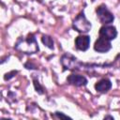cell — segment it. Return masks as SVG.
Wrapping results in <instances>:
<instances>
[{
	"label": "cell",
	"instance_id": "cell-1",
	"mask_svg": "<svg viewBox=\"0 0 120 120\" xmlns=\"http://www.w3.org/2000/svg\"><path fill=\"white\" fill-rule=\"evenodd\" d=\"M15 48L24 53H35L38 51V46L33 34H29L25 38H20L17 41Z\"/></svg>",
	"mask_w": 120,
	"mask_h": 120
},
{
	"label": "cell",
	"instance_id": "cell-2",
	"mask_svg": "<svg viewBox=\"0 0 120 120\" xmlns=\"http://www.w3.org/2000/svg\"><path fill=\"white\" fill-rule=\"evenodd\" d=\"M73 28L78 32L87 33L91 29V23L85 18L83 12H81L73 22Z\"/></svg>",
	"mask_w": 120,
	"mask_h": 120
},
{
	"label": "cell",
	"instance_id": "cell-3",
	"mask_svg": "<svg viewBox=\"0 0 120 120\" xmlns=\"http://www.w3.org/2000/svg\"><path fill=\"white\" fill-rule=\"evenodd\" d=\"M97 11V14H98V17L99 19V21L104 23V24H108V23H111L112 22L114 17L113 15L108 10L107 7L105 5H100L96 9Z\"/></svg>",
	"mask_w": 120,
	"mask_h": 120
},
{
	"label": "cell",
	"instance_id": "cell-4",
	"mask_svg": "<svg viewBox=\"0 0 120 120\" xmlns=\"http://www.w3.org/2000/svg\"><path fill=\"white\" fill-rule=\"evenodd\" d=\"M111 48H112V44H111L110 40L103 37H100V36L96 40L95 45H94L95 51H97L98 52H106L109 50H111Z\"/></svg>",
	"mask_w": 120,
	"mask_h": 120
},
{
	"label": "cell",
	"instance_id": "cell-5",
	"mask_svg": "<svg viewBox=\"0 0 120 120\" xmlns=\"http://www.w3.org/2000/svg\"><path fill=\"white\" fill-rule=\"evenodd\" d=\"M99 36L103 37V38H105L109 40H112V39L115 38L116 36H117L116 28L114 26H111V25L102 26L99 30Z\"/></svg>",
	"mask_w": 120,
	"mask_h": 120
},
{
	"label": "cell",
	"instance_id": "cell-6",
	"mask_svg": "<svg viewBox=\"0 0 120 120\" xmlns=\"http://www.w3.org/2000/svg\"><path fill=\"white\" fill-rule=\"evenodd\" d=\"M90 44V37L89 36H79L75 39L76 48L80 51H86L89 48Z\"/></svg>",
	"mask_w": 120,
	"mask_h": 120
},
{
	"label": "cell",
	"instance_id": "cell-7",
	"mask_svg": "<svg viewBox=\"0 0 120 120\" xmlns=\"http://www.w3.org/2000/svg\"><path fill=\"white\" fill-rule=\"evenodd\" d=\"M61 63L65 67V68H68V69L78 68L77 59L75 57H73L72 55H70V54H65V55H63V57L61 59Z\"/></svg>",
	"mask_w": 120,
	"mask_h": 120
},
{
	"label": "cell",
	"instance_id": "cell-8",
	"mask_svg": "<svg viewBox=\"0 0 120 120\" xmlns=\"http://www.w3.org/2000/svg\"><path fill=\"white\" fill-rule=\"evenodd\" d=\"M68 82L75 86H84L87 83V80L84 76L79 74H71L68 77Z\"/></svg>",
	"mask_w": 120,
	"mask_h": 120
},
{
	"label": "cell",
	"instance_id": "cell-9",
	"mask_svg": "<svg viewBox=\"0 0 120 120\" xmlns=\"http://www.w3.org/2000/svg\"><path fill=\"white\" fill-rule=\"evenodd\" d=\"M111 87H112V82H111V81L108 80V79H102V80H100L98 82H97L96 85H95L96 90H97L98 92H99V93H105V92H107Z\"/></svg>",
	"mask_w": 120,
	"mask_h": 120
},
{
	"label": "cell",
	"instance_id": "cell-10",
	"mask_svg": "<svg viewBox=\"0 0 120 120\" xmlns=\"http://www.w3.org/2000/svg\"><path fill=\"white\" fill-rule=\"evenodd\" d=\"M41 40H42L43 44L46 45L48 48L53 49V40H52V38L51 37H49V36H42Z\"/></svg>",
	"mask_w": 120,
	"mask_h": 120
},
{
	"label": "cell",
	"instance_id": "cell-11",
	"mask_svg": "<svg viewBox=\"0 0 120 120\" xmlns=\"http://www.w3.org/2000/svg\"><path fill=\"white\" fill-rule=\"evenodd\" d=\"M34 84H35L36 91H37V92H38L39 94H42V93H43V91H42V87L39 85L38 82V81H34Z\"/></svg>",
	"mask_w": 120,
	"mask_h": 120
},
{
	"label": "cell",
	"instance_id": "cell-12",
	"mask_svg": "<svg viewBox=\"0 0 120 120\" xmlns=\"http://www.w3.org/2000/svg\"><path fill=\"white\" fill-rule=\"evenodd\" d=\"M15 74H17V71L16 70H13V71H11V72H8V73H7L6 75H5V77H4V79L7 81V80H9L10 78H12Z\"/></svg>",
	"mask_w": 120,
	"mask_h": 120
},
{
	"label": "cell",
	"instance_id": "cell-13",
	"mask_svg": "<svg viewBox=\"0 0 120 120\" xmlns=\"http://www.w3.org/2000/svg\"><path fill=\"white\" fill-rule=\"evenodd\" d=\"M55 115H56L57 117H59V118H69L68 115H65V114H63V113H61V112H55Z\"/></svg>",
	"mask_w": 120,
	"mask_h": 120
},
{
	"label": "cell",
	"instance_id": "cell-14",
	"mask_svg": "<svg viewBox=\"0 0 120 120\" xmlns=\"http://www.w3.org/2000/svg\"><path fill=\"white\" fill-rule=\"evenodd\" d=\"M105 118H111V119H113V118H112V116H106Z\"/></svg>",
	"mask_w": 120,
	"mask_h": 120
}]
</instances>
